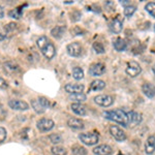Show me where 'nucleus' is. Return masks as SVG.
Wrapping results in <instances>:
<instances>
[{
  "label": "nucleus",
  "mask_w": 155,
  "mask_h": 155,
  "mask_svg": "<svg viewBox=\"0 0 155 155\" xmlns=\"http://www.w3.org/2000/svg\"><path fill=\"white\" fill-rule=\"evenodd\" d=\"M36 44H37L38 49L41 50V52L42 53V55H44L47 59L48 60L54 59V57L56 56V48H55L53 42L50 41V38L42 35L36 41Z\"/></svg>",
  "instance_id": "f257e3e1"
},
{
  "label": "nucleus",
  "mask_w": 155,
  "mask_h": 155,
  "mask_svg": "<svg viewBox=\"0 0 155 155\" xmlns=\"http://www.w3.org/2000/svg\"><path fill=\"white\" fill-rule=\"evenodd\" d=\"M104 118L110 120V121H114L116 123L120 124L123 127H127L129 125L128 123V117H127V113L123 111V110H113V111H107L104 113Z\"/></svg>",
  "instance_id": "f03ea898"
},
{
  "label": "nucleus",
  "mask_w": 155,
  "mask_h": 155,
  "mask_svg": "<svg viewBox=\"0 0 155 155\" xmlns=\"http://www.w3.org/2000/svg\"><path fill=\"white\" fill-rule=\"evenodd\" d=\"M79 140L87 146H93L98 143L99 134L97 132H83L79 134Z\"/></svg>",
  "instance_id": "7ed1b4c3"
},
{
  "label": "nucleus",
  "mask_w": 155,
  "mask_h": 155,
  "mask_svg": "<svg viewBox=\"0 0 155 155\" xmlns=\"http://www.w3.org/2000/svg\"><path fill=\"white\" fill-rule=\"evenodd\" d=\"M94 102L97 106L109 107L114 104V97L109 95V94H99V95L94 97Z\"/></svg>",
  "instance_id": "20e7f679"
},
{
  "label": "nucleus",
  "mask_w": 155,
  "mask_h": 155,
  "mask_svg": "<svg viewBox=\"0 0 155 155\" xmlns=\"http://www.w3.org/2000/svg\"><path fill=\"white\" fill-rule=\"evenodd\" d=\"M125 72L128 77L136 78L142 72V67L137 61H129L125 68Z\"/></svg>",
  "instance_id": "39448f33"
},
{
  "label": "nucleus",
  "mask_w": 155,
  "mask_h": 155,
  "mask_svg": "<svg viewBox=\"0 0 155 155\" xmlns=\"http://www.w3.org/2000/svg\"><path fill=\"white\" fill-rule=\"evenodd\" d=\"M36 126H37V129H38L39 131L47 132V131L52 130V129L54 128L55 122L52 119H49V118H41L37 121Z\"/></svg>",
  "instance_id": "423d86ee"
},
{
  "label": "nucleus",
  "mask_w": 155,
  "mask_h": 155,
  "mask_svg": "<svg viewBox=\"0 0 155 155\" xmlns=\"http://www.w3.org/2000/svg\"><path fill=\"white\" fill-rule=\"evenodd\" d=\"M110 134L111 136L116 140L117 142H124L127 139L126 134L124 130H122V128H120L119 126L117 125H111L109 128Z\"/></svg>",
  "instance_id": "0eeeda50"
},
{
  "label": "nucleus",
  "mask_w": 155,
  "mask_h": 155,
  "mask_svg": "<svg viewBox=\"0 0 155 155\" xmlns=\"http://www.w3.org/2000/svg\"><path fill=\"white\" fill-rule=\"evenodd\" d=\"M107 67L104 63L101 62H97V63H93L91 64L89 67V74L92 77H98V76H102L104 74H106Z\"/></svg>",
  "instance_id": "6e6552de"
},
{
  "label": "nucleus",
  "mask_w": 155,
  "mask_h": 155,
  "mask_svg": "<svg viewBox=\"0 0 155 155\" xmlns=\"http://www.w3.org/2000/svg\"><path fill=\"white\" fill-rule=\"evenodd\" d=\"M66 51L67 54L71 57H80L83 53V48H82L81 44L74 41L71 42V44H68L66 47Z\"/></svg>",
  "instance_id": "1a4fd4ad"
},
{
  "label": "nucleus",
  "mask_w": 155,
  "mask_h": 155,
  "mask_svg": "<svg viewBox=\"0 0 155 155\" xmlns=\"http://www.w3.org/2000/svg\"><path fill=\"white\" fill-rule=\"evenodd\" d=\"M8 106L15 111H27L29 110V104L24 101L20 99H11L8 101Z\"/></svg>",
  "instance_id": "9d476101"
},
{
  "label": "nucleus",
  "mask_w": 155,
  "mask_h": 155,
  "mask_svg": "<svg viewBox=\"0 0 155 155\" xmlns=\"http://www.w3.org/2000/svg\"><path fill=\"white\" fill-rule=\"evenodd\" d=\"M110 29H111V31L113 33L119 34L122 31V29H123V20L120 18L119 16L114 18L112 20L111 24H110Z\"/></svg>",
  "instance_id": "9b49d317"
},
{
  "label": "nucleus",
  "mask_w": 155,
  "mask_h": 155,
  "mask_svg": "<svg viewBox=\"0 0 155 155\" xmlns=\"http://www.w3.org/2000/svg\"><path fill=\"white\" fill-rule=\"evenodd\" d=\"M85 86L83 84H78V83H68L64 86V90L69 94L80 93V92H83Z\"/></svg>",
  "instance_id": "f8f14e48"
},
{
  "label": "nucleus",
  "mask_w": 155,
  "mask_h": 155,
  "mask_svg": "<svg viewBox=\"0 0 155 155\" xmlns=\"http://www.w3.org/2000/svg\"><path fill=\"white\" fill-rule=\"evenodd\" d=\"M93 153L95 155H112L113 154V149L111 146L107 144L98 145L93 149Z\"/></svg>",
  "instance_id": "ddd939ff"
},
{
  "label": "nucleus",
  "mask_w": 155,
  "mask_h": 155,
  "mask_svg": "<svg viewBox=\"0 0 155 155\" xmlns=\"http://www.w3.org/2000/svg\"><path fill=\"white\" fill-rule=\"evenodd\" d=\"M127 117H128V123L131 126H136L142 122V114L137 113V112L130 111L127 113Z\"/></svg>",
  "instance_id": "4468645a"
},
{
  "label": "nucleus",
  "mask_w": 155,
  "mask_h": 155,
  "mask_svg": "<svg viewBox=\"0 0 155 155\" xmlns=\"http://www.w3.org/2000/svg\"><path fill=\"white\" fill-rule=\"evenodd\" d=\"M71 111L74 112V114L78 115V116H86L87 115V107L82 104L81 102H74V104H71Z\"/></svg>",
  "instance_id": "2eb2a0df"
},
{
  "label": "nucleus",
  "mask_w": 155,
  "mask_h": 155,
  "mask_svg": "<svg viewBox=\"0 0 155 155\" xmlns=\"http://www.w3.org/2000/svg\"><path fill=\"white\" fill-rule=\"evenodd\" d=\"M142 91L148 98H153L155 96V86L151 83H144L142 85Z\"/></svg>",
  "instance_id": "dca6fc26"
},
{
  "label": "nucleus",
  "mask_w": 155,
  "mask_h": 155,
  "mask_svg": "<svg viewBox=\"0 0 155 155\" xmlns=\"http://www.w3.org/2000/svg\"><path fill=\"white\" fill-rule=\"evenodd\" d=\"M145 152L147 155H152L155 152V136H150L145 144Z\"/></svg>",
  "instance_id": "f3484780"
},
{
  "label": "nucleus",
  "mask_w": 155,
  "mask_h": 155,
  "mask_svg": "<svg viewBox=\"0 0 155 155\" xmlns=\"http://www.w3.org/2000/svg\"><path fill=\"white\" fill-rule=\"evenodd\" d=\"M67 125H68V127H71V128H72V129H77V130L83 129L85 127L84 122L82 121L81 119L72 118V117L67 120Z\"/></svg>",
  "instance_id": "a211bd4d"
},
{
  "label": "nucleus",
  "mask_w": 155,
  "mask_h": 155,
  "mask_svg": "<svg viewBox=\"0 0 155 155\" xmlns=\"http://www.w3.org/2000/svg\"><path fill=\"white\" fill-rule=\"evenodd\" d=\"M4 71L5 72H7L8 74H16L17 72L20 71V66L18 65L17 63H15V62H12V61H8L6 62V63H4Z\"/></svg>",
  "instance_id": "6ab92c4d"
},
{
  "label": "nucleus",
  "mask_w": 155,
  "mask_h": 155,
  "mask_svg": "<svg viewBox=\"0 0 155 155\" xmlns=\"http://www.w3.org/2000/svg\"><path fill=\"white\" fill-rule=\"evenodd\" d=\"M106 82L102 81V80H95L90 84L89 87V91L90 92H94V91H101L106 88Z\"/></svg>",
  "instance_id": "aec40b11"
},
{
  "label": "nucleus",
  "mask_w": 155,
  "mask_h": 155,
  "mask_svg": "<svg viewBox=\"0 0 155 155\" xmlns=\"http://www.w3.org/2000/svg\"><path fill=\"white\" fill-rule=\"evenodd\" d=\"M113 46H114V49L116 50L117 52H123V51H125L127 48L126 41H124L123 38H120V37H118V38L113 42Z\"/></svg>",
  "instance_id": "412c9836"
},
{
  "label": "nucleus",
  "mask_w": 155,
  "mask_h": 155,
  "mask_svg": "<svg viewBox=\"0 0 155 155\" xmlns=\"http://www.w3.org/2000/svg\"><path fill=\"white\" fill-rule=\"evenodd\" d=\"M66 31L65 26H56L51 30V35L55 38H61Z\"/></svg>",
  "instance_id": "4be33fe9"
},
{
  "label": "nucleus",
  "mask_w": 155,
  "mask_h": 155,
  "mask_svg": "<svg viewBox=\"0 0 155 155\" xmlns=\"http://www.w3.org/2000/svg\"><path fill=\"white\" fill-rule=\"evenodd\" d=\"M68 98H69V101H71L83 102L85 101H87V95H86V94H84L83 92H80V93L69 94Z\"/></svg>",
  "instance_id": "5701e85b"
},
{
  "label": "nucleus",
  "mask_w": 155,
  "mask_h": 155,
  "mask_svg": "<svg viewBox=\"0 0 155 155\" xmlns=\"http://www.w3.org/2000/svg\"><path fill=\"white\" fill-rule=\"evenodd\" d=\"M22 15H23V11L21 9V7H17V8L12 9V11L8 12V17L12 19H15V20L21 19Z\"/></svg>",
  "instance_id": "b1692460"
},
{
  "label": "nucleus",
  "mask_w": 155,
  "mask_h": 155,
  "mask_svg": "<svg viewBox=\"0 0 155 155\" xmlns=\"http://www.w3.org/2000/svg\"><path fill=\"white\" fill-rule=\"evenodd\" d=\"M31 107L37 114H42L45 111H46V109H45V107H42L41 104H39L38 99H32V101H31Z\"/></svg>",
  "instance_id": "393cba45"
},
{
  "label": "nucleus",
  "mask_w": 155,
  "mask_h": 155,
  "mask_svg": "<svg viewBox=\"0 0 155 155\" xmlns=\"http://www.w3.org/2000/svg\"><path fill=\"white\" fill-rule=\"evenodd\" d=\"M72 78L77 81H80L84 78V71L79 66H76L72 68Z\"/></svg>",
  "instance_id": "a878e982"
},
{
  "label": "nucleus",
  "mask_w": 155,
  "mask_h": 155,
  "mask_svg": "<svg viewBox=\"0 0 155 155\" xmlns=\"http://www.w3.org/2000/svg\"><path fill=\"white\" fill-rule=\"evenodd\" d=\"M49 139H50V142L54 145H58V144H61L63 143V137L60 136L59 134H52L49 136Z\"/></svg>",
  "instance_id": "bb28decb"
},
{
  "label": "nucleus",
  "mask_w": 155,
  "mask_h": 155,
  "mask_svg": "<svg viewBox=\"0 0 155 155\" xmlns=\"http://www.w3.org/2000/svg\"><path fill=\"white\" fill-rule=\"evenodd\" d=\"M51 152L54 155H66L67 151L65 148L63 147H60V146H54L51 148Z\"/></svg>",
  "instance_id": "cd10ccee"
},
{
  "label": "nucleus",
  "mask_w": 155,
  "mask_h": 155,
  "mask_svg": "<svg viewBox=\"0 0 155 155\" xmlns=\"http://www.w3.org/2000/svg\"><path fill=\"white\" fill-rule=\"evenodd\" d=\"M71 153L72 155H86L87 151L84 147L81 146H74L71 148Z\"/></svg>",
  "instance_id": "c85d7f7f"
},
{
  "label": "nucleus",
  "mask_w": 155,
  "mask_h": 155,
  "mask_svg": "<svg viewBox=\"0 0 155 155\" xmlns=\"http://www.w3.org/2000/svg\"><path fill=\"white\" fill-rule=\"evenodd\" d=\"M145 9L152 18H155V2H148L145 6Z\"/></svg>",
  "instance_id": "c756f323"
},
{
  "label": "nucleus",
  "mask_w": 155,
  "mask_h": 155,
  "mask_svg": "<svg viewBox=\"0 0 155 155\" xmlns=\"http://www.w3.org/2000/svg\"><path fill=\"white\" fill-rule=\"evenodd\" d=\"M137 11V6H134V5H128V6H126V7H124V16L125 17H128V18H130V17H132V15L136 12Z\"/></svg>",
  "instance_id": "7c9ffc66"
},
{
  "label": "nucleus",
  "mask_w": 155,
  "mask_h": 155,
  "mask_svg": "<svg viewBox=\"0 0 155 155\" xmlns=\"http://www.w3.org/2000/svg\"><path fill=\"white\" fill-rule=\"evenodd\" d=\"M93 50L95 51V53H97V54H104V52H106L104 45H102L101 42H98V41H95L93 44Z\"/></svg>",
  "instance_id": "2f4dec72"
},
{
  "label": "nucleus",
  "mask_w": 155,
  "mask_h": 155,
  "mask_svg": "<svg viewBox=\"0 0 155 155\" xmlns=\"http://www.w3.org/2000/svg\"><path fill=\"white\" fill-rule=\"evenodd\" d=\"M6 137H7V131L4 127L0 126V144L3 143L4 141L6 140Z\"/></svg>",
  "instance_id": "473e14b6"
},
{
  "label": "nucleus",
  "mask_w": 155,
  "mask_h": 155,
  "mask_svg": "<svg viewBox=\"0 0 155 155\" xmlns=\"http://www.w3.org/2000/svg\"><path fill=\"white\" fill-rule=\"evenodd\" d=\"M37 99H38L39 104H41L45 109H48V107H50V101H48V98H46V97H44V96H41Z\"/></svg>",
  "instance_id": "72a5a7b5"
},
{
  "label": "nucleus",
  "mask_w": 155,
  "mask_h": 155,
  "mask_svg": "<svg viewBox=\"0 0 155 155\" xmlns=\"http://www.w3.org/2000/svg\"><path fill=\"white\" fill-rule=\"evenodd\" d=\"M7 87H8V84H7V82L4 79L0 78V89H6Z\"/></svg>",
  "instance_id": "f704fd0d"
},
{
  "label": "nucleus",
  "mask_w": 155,
  "mask_h": 155,
  "mask_svg": "<svg viewBox=\"0 0 155 155\" xmlns=\"http://www.w3.org/2000/svg\"><path fill=\"white\" fill-rule=\"evenodd\" d=\"M17 27V24H15V23H9L7 26L5 27V30L6 31H11V30H14L15 28Z\"/></svg>",
  "instance_id": "c9c22d12"
},
{
  "label": "nucleus",
  "mask_w": 155,
  "mask_h": 155,
  "mask_svg": "<svg viewBox=\"0 0 155 155\" xmlns=\"http://www.w3.org/2000/svg\"><path fill=\"white\" fill-rule=\"evenodd\" d=\"M120 3H121L122 5H124V7L130 5V1H129V0H121V1H120Z\"/></svg>",
  "instance_id": "e433bc0d"
},
{
  "label": "nucleus",
  "mask_w": 155,
  "mask_h": 155,
  "mask_svg": "<svg viewBox=\"0 0 155 155\" xmlns=\"http://www.w3.org/2000/svg\"><path fill=\"white\" fill-rule=\"evenodd\" d=\"M4 15H5V12H4V9L3 7L0 5V19H2L4 17Z\"/></svg>",
  "instance_id": "4c0bfd02"
},
{
  "label": "nucleus",
  "mask_w": 155,
  "mask_h": 155,
  "mask_svg": "<svg viewBox=\"0 0 155 155\" xmlns=\"http://www.w3.org/2000/svg\"><path fill=\"white\" fill-rule=\"evenodd\" d=\"M4 38H5V36H4L3 34H1V33H0V41H3Z\"/></svg>",
  "instance_id": "58836bf2"
},
{
  "label": "nucleus",
  "mask_w": 155,
  "mask_h": 155,
  "mask_svg": "<svg viewBox=\"0 0 155 155\" xmlns=\"http://www.w3.org/2000/svg\"><path fill=\"white\" fill-rule=\"evenodd\" d=\"M152 71H153V72H154V74H155V64L153 65V67H152Z\"/></svg>",
  "instance_id": "ea45409f"
},
{
  "label": "nucleus",
  "mask_w": 155,
  "mask_h": 155,
  "mask_svg": "<svg viewBox=\"0 0 155 155\" xmlns=\"http://www.w3.org/2000/svg\"><path fill=\"white\" fill-rule=\"evenodd\" d=\"M154 31H155V24H154Z\"/></svg>",
  "instance_id": "a19ab883"
},
{
  "label": "nucleus",
  "mask_w": 155,
  "mask_h": 155,
  "mask_svg": "<svg viewBox=\"0 0 155 155\" xmlns=\"http://www.w3.org/2000/svg\"><path fill=\"white\" fill-rule=\"evenodd\" d=\"M119 155H122V154H119Z\"/></svg>",
  "instance_id": "79ce46f5"
}]
</instances>
